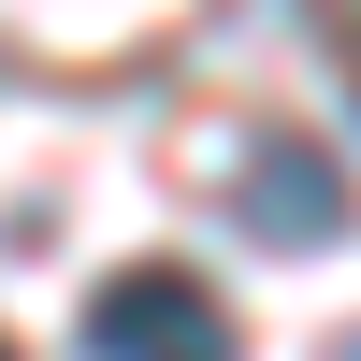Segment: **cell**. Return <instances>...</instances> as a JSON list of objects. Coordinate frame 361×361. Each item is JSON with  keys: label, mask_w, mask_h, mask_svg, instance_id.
Returning <instances> with one entry per match:
<instances>
[{"label": "cell", "mask_w": 361, "mask_h": 361, "mask_svg": "<svg viewBox=\"0 0 361 361\" xmlns=\"http://www.w3.org/2000/svg\"><path fill=\"white\" fill-rule=\"evenodd\" d=\"M231 217H246L260 246H333V231H347V173L318 159L304 130H260V145H246V188H231Z\"/></svg>", "instance_id": "7a4b0ae2"}, {"label": "cell", "mask_w": 361, "mask_h": 361, "mask_svg": "<svg viewBox=\"0 0 361 361\" xmlns=\"http://www.w3.org/2000/svg\"><path fill=\"white\" fill-rule=\"evenodd\" d=\"M87 361H246V333L217 318V289H202V275L130 260V275L87 289Z\"/></svg>", "instance_id": "6da1fadb"}, {"label": "cell", "mask_w": 361, "mask_h": 361, "mask_svg": "<svg viewBox=\"0 0 361 361\" xmlns=\"http://www.w3.org/2000/svg\"><path fill=\"white\" fill-rule=\"evenodd\" d=\"M0 361H15V347H0Z\"/></svg>", "instance_id": "3957f363"}]
</instances>
